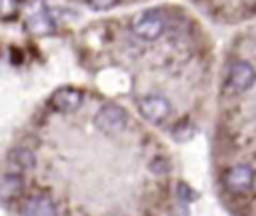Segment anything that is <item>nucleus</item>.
Masks as SVG:
<instances>
[{"label": "nucleus", "instance_id": "obj_1", "mask_svg": "<svg viewBox=\"0 0 256 216\" xmlns=\"http://www.w3.org/2000/svg\"><path fill=\"white\" fill-rule=\"evenodd\" d=\"M164 28H166V18L160 10H142L130 22L132 34L138 36L140 40H156L162 36Z\"/></svg>", "mask_w": 256, "mask_h": 216}, {"label": "nucleus", "instance_id": "obj_2", "mask_svg": "<svg viewBox=\"0 0 256 216\" xmlns=\"http://www.w3.org/2000/svg\"><path fill=\"white\" fill-rule=\"evenodd\" d=\"M94 124L100 132H104L106 136H116L120 134L126 124H128V114L124 108H120L118 104H106L102 106L96 116H94Z\"/></svg>", "mask_w": 256, "mask_h": 216}, {"label": "nucleus", "instance_id": "obj_3", "mask_svg": "<svg viewBox=\"0 0 256 216\" xmlns=\"http://www.w3.org/2000/svg\"><path fill=\"white\" fill-rule=\"evenodd\" d=\"M138 110H140V114H142L148 122L160 124V122H164V120L170 116L172 106H170V102H168L166 96H162V94H150V96L140 98Z\"/></svg>", "mask_w": 256, "mask_h": 216}, {"label": "nucleus", "instance_id": "obj_4", "mask_svg": "<svg viewBox=\"0 0 256 216\" xmlns=\"http://www.w3.org/2000/svg\"><path fill=\"white\" fill-rule=\"evenodd\" d=\"M254 184V170L246 164H236L226 170L224 174V186L232 194H244Z\"/></svg>", "mask_w": 256, "mask_h": 216}, {"label": "nucleus", "instance_id": "obj_5", "mask_svg": "<svg viewBox=\"0 0 256 216\" xmlns=\"http://www.w3.org/2000/svg\"><path fill=\"white\" fill-rule=\"evenodd\" d=\"M24 26L28 32L36 34V36H46L54 32V20L50 10L44 4H36L24 18Z\"/></svg>", "mask_w": 256, "mask_h": 216}, {"label": "nucleus", "instance_id": "obj_6", "mask_svg": "<svg viewBox=\"0 0 256 216\" xmlns=\"http://www.w3.org/2000/svg\"><path fill=\"white\" fill-rule=\"evenodd\" d=\"M256 80V70L246 60H234L228 68V86L236 92L248 90Z\"/></svg>", "mask_w": 256, "mask_h": 216}, {"label": "nucleus", "instance_id": "obj_7", "mask_svg": "<svg viewBox=\"0 0 256 216\" xmlns=\"http://www.w3.org/2000/svg\"><path fill=\"white\" fill-rule=\"evenodd\" d=\"M80 104H82V92L72 86L58 88L50 96V106L56 112H74L76 108H80Z\"/></svg>", "mask_w": 256, "mask_h": 216}, {"label": "nucleus", "instance_id": "obj_8", "mask_svg": "<svg viewBox=\"0 0 256 216\" xmlns=\"http://www.w3.org/2000/svg\"><path fill=\"white\" fill-rule=\"evenodd\" d=\"M24 216H56V204L48 194H34L24 202Z\"/></svg>", "mask_w": 256, "mask_h": 216}, {"label": "nucleus", "instance_id": "obj_9", "mask_svg": "<svg viewBox=\"0 0 256 216\" xmlns=\"http://www.w3.org/2000/svg\"><path fill=\"white\" fill-rule=\"evenodd\" d=\"M24 192V176L20 172H6L0 176V200L12 202Z\"/></svg>", "mask_w": 256, "mask_h": 216}, {"label": "nucleus", "instance_id": "obj_10", "mask_svg": "<svg viewBox=\"0 0 256 216\" xmlns=\"http://www.w3.org/2000/svg\"><path fill=\"white\" fill-rule=\"evenodd\" d=\"M8 162L14 168V172L22 174L24 170H30L34 166V154L28 148H14L8 154Z\"/></svg>", "mask_w": 256, "mask_h": 216}, {"label": "nucleus", "instance_id": "obj_11", "mask_svg": "<svg viewBox=\"0 0 256 216\" xmlns=\"http://www.w3.org/2000/svg\"><path fill=\"white\" fill-rule=\"evenodd\" d=\"M194 134H196V128H194V124L188 122V120H182V122L172 130V136H174L178 142H186V140H190Z\"/></svg>", "mask_w": 256, "mask_h": 216}, {"label": "nucleus", "instance_id": "obj_12", "mask_svg": "<svg viewBox=\"0 0 256 216\" xmlns=\"http://www.w3.org/2000/svg\"><path fill=\"white\" fill-rule=\"evenodd\" d=\"M18 12V0H0V18H12Z\"/></svg>", "mask_w": 256, "mask_h": 216}, {"label": "nucleus", "instance_id": "obj_13", "mask_svg": "<svg viewBox=\"0 0 256 216\" xmlns=\"http://www.w3.org/2000/svg\"><path fill=\"white\" fill-rule=\"evenodd\" d=\"M176 194H178V196H180V198H182L184 202H190V200L198 198V194H196V192H194V190H192L190 186H186L184 182H180V184L176 186Z\"/></svg>", "mask_w": 256, "mask_h": 216}, {"label": "nucleus", "instance_id": "obj_14", "mask_svg": "<svg viewBox=\"0 0 256 216\" xmlns=\"http://www.w3.org/2000/svg\"><path fill=\"white\" fill-rule=\"evenodd\" d=\"M86 2H88V6L94 8V10H108V8L116 6L120 0H86Z\"/></svg>", "mask_w": 256, "mask_h": 216}, {"label": "nucleus", "instance_id": "obj_15", "mask_svg": "<svg viewBox=\"0 0 256 216\" xmlns=\"http://www.w3.org/2000/svg\"><path fill=\"white\" fill-rule=\"evenodd\" d=\"M112 216H118V214H112Z\"/></svg>", "mask_w": 256, "mask_h": 216}]
</instances>
